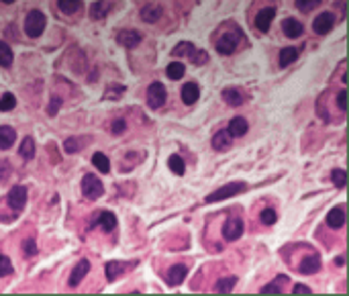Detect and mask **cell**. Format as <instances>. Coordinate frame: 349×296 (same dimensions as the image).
<instances>
[{
    "label": "cell",
    "instance_id": "cell-19",
    "mask_svg": "<svg viewBox=\"0 0 349 296\" xmlns=\"http://www.w3.org/2000/svg\"><path fill=\"white\" fill-rule=\"evenodd\" d=\"M247 127H249V125H247V121H245L243 116H235V119L229 123V129H227V131H229L231 137H243V135L247 133Z\"/></svg>",
    "mask_w": 349,
    "mask_h": 296
},
{
    "label": "cell",
    "instance_id": "cell-26",
    "mask_svg": "<svg viewBox=\"0 0 349 296\" xmlns=\"http://www.w3.org/2000/svg\"><path fill=\"white\" fill-rule=\"evenodd\" d=\"M57 7H60V11H62V13H66V15H74V13H78V11H80L82 0H57Z\"/></svg>",
    "mask_w": 349,
    "mask_h": 296
},
{
    "label": "cell",
    "instance_id": "cell-45",
    "mask_svg": "<svg viewBox=\"0 0 349 296\" xmlns=\"http://www.w3.org/2000/svg\"><path fill=\"white\" fill-rule=\"evenodd\" d=\"M192 62L194 64H205V62H209V55L205 51H194L192 53Z\"/></svg>",
    "mask_w": 349,
    "mask_h": 296
},
{
    "label": "cell",
    "instance_id": "cell-6",
    "mask_svg": "<svg viewBox=\"0 0 349 296\" xmlns=\"http://www.w3.org/2000/svg\"><path fill=\"white\" fill-rule=\"evenodd\" d=\"M9 204L15 211H23L27 204V188L25 186H13L9 192Z\"/></svg>",
    "mask_w": 349,
    "mask_h": 296
},
{
    "label": "cell",
    "instance_id": "cell-24",
    "mask_svg": "<svg viewBox=\"0 0 349 296\" xmlns=\"http://www.w3.org/2000/svg\"><path fill=\"white\" fill-rule=\"evenodd\" d=\"M223 100H225L229 106H239V104H243V94H241L239 90H235V88H227V90L223 92Z\"/></svg>",
    "mask_w": 349,
    "mask_h": 296
},
{
    "label": "cell",
    "instance_id": "cell-36",
    "mask_svg": "<svg viewBox=\"0 0 349 296\" xmlns=\"http://www.w3.org/2000/svg\"><path fill=\"white\" fill-rule=\"evenodd\" d=\"M318 5H321V0H296V9L300 13H310Z\"/></svg>",
    "mask_w": 349,
    "mask_h": 296
},
{
    "label": "cell",
    "instance_id": "cell-35",
    "mask_svg": "<svg viewBox=\"0 0 349 296\" xmlns=\"http://www.w3.org/2000/svg\"><path fill=\"white\" fill-rule=\"evenodd\" d=\"M123 270H125V268H123L121 261H108V263H106V278H108V280H114L119 274H123Z\"/></svg>",
    "mask_w": 349,
    "mask_h": 296
},
{
    "label": "cell",
    "instance_id": "cell-32",
    "mask_svg": "<svg viewBox=\"0 0 349 296\" xmlns=\"http://www.w3.org/2000/svg\"><path fill=\"white\" fill-rule=\"evenodd\" d=\"M235 284H237V278H235V276H229V278L219 280V282L215 284V290H219V292H231V290L235 288Z\"/></svg>",
    "mask_w": 349,
    "mask_h": 296
},
{
    "label": "cell",
    "instance_id": "cell-34",
    "mask_svg": "<svg viewBox=\"0 0 349 296\" xmlns=\"http://www.w3.org/2000/svg\"><path fill=\"white\" fill-rule=\"evenodd\" d=\"M196 49H194V45L192 43H178L176 47H173V55H178V57H184V55H188V57H192V53H194Z\"/></svg>",
    "mask_w": 349,
    "mask_h": 296
},
{
    "label": "cell",
    "instance_id": "cell-39",
    "mask_svg": "<svg viewBox=\"0 0 349 296\" xmlns=\"http://www.w3.org/2000/svg\"><path fill=\"white\" fill-rule=\"evenodd\" d=\"M278 221V215H276V211L274 209H264L261 211V223H266V225H274Z\"/></svg>",
    "mask_w": 349,
    "mask_h": 296
},
{
    "label": "cell",
    "instance_id": "cell-31",
    "mask_svg": "<svg viewBox=\"0 0 349 296\" xmlns=\"http://www.w3.org/2000/svg\"><path fill=\"white\" fill-rule=\"evenodd\" d=\"M0 66L3 68L13 66V51L5 41H0Z\"/></svg>",
    "mask_w": 349,
    "mask_h": 296
},
{
    "label": "cell",
    "instance_id": "cell-28",
    "mask_svg": "<svg viewBox=\"0 0 349 296\" xmlns=\"http://www.w3.org/2000/svg\"><path fill=\"white\" fill-rule=\"evenodd\" d=\"M19 154H21V158H25V160H31V158L35 156V141H33V137H25V139H23Z\"/></svg>",
    "mask_w": 349,
    "mask_h": 296
},
{
    "label": "cell",
    "instance_id": "cell-40",
    "mask_svg": "<svg viewBox=\"0 0 349 296\" xmlns=\"http://www.w3.org/2000/svg\"><path fill=\"white\" fill-rule=\"evenodd\" d=\"M13 272V265H11V259L7 255H0V278L3 276H9Z\"/></svg>",
    "mask_w": 349,
    "mask_h": 296
},
{
    "label": "cell",
    "instance_id": "cell-12",
    "mask_svg": "<svg viewBox=\"0 0 349 296\" xmlns=\"http://www.w3.org/2000/svg\"><path fill=\"white\" fill-rule=\"evenodd\" d=\"M186 274H188L186 263H176V265H171V268H169V272H167V282H169L171 286H178V284H182V282H184Z\"/></svg>",
    "mask_w": 349,
    "mask_h": 296
},
{
    "label": "cell",
    "instance_id": "cell-8",
    "mask_svg": "<svg viewBox=\"0 0 349 296\" xmlns=\"http://www.w3.org/2000/svg\"><path fill=\"white\" fill-rule=\"evenodd\" d=\"M274 17H276V9H272V7H268V9L259 11V13H257V17H255V27H257L261 33H268V31H270V27H272Z\"/></svg>",
    "mask_w": 349,
    "mask_h": 296
},
{
    "label": "cell",
    "instance_id": "cell-25",
    "mask_svg": "<svg viewBox=\"0 0 349 296\" xmlns=\"http://www.w3.org/2000/svg\"><path fill=\"white\" fill-rule=\"evenodd\" d=\"M286 282H288V278H286V276H278L272 284L264 286V288H261V292H264V294H282V290H284L282 286H284Z\"/></svg>",
    "mask_w": 349,
    "mask_h": 296
},
{
    "label": "cell",
    "instance_id": "cell-2",
    "mask_svg": "<svg viewBox=\"0 0 349 296\" xmlns=\"http://www.w3.org/2000/svg\"><path fill=\"white\" fill-rule=\"evenodd\" d=\"M45 31V17L39 11H31L25 19V33L29 37H39Z\"/></svg>",
    "mask_w": 349,
    "mask_h": 296
},
{
    "label": "cell",
    "instance_id": "cell-38",
    "mask_svg": "<svg viewBox=\"0 0 349 296\" xmlns=\"http://www.w3.org/2000/svg\"><path fill=\"white\" fill-rule=\"evenodd\" d=\"M123 92H125V88H123L121 84H110V86H108V90L104 92V98L114 100V98H117V96H121Z\"/></svg>",
    "mask_w": 349,
    "mask_h": 296
},
{
    "label": "cell",
    "instance_id": "cell-27",
    "mask_svg": "<svg viewBox=\"0 0 349 296\" xmlns=\"http://www.w3.org/2000/svg\"><path fill=\"white\" fill-rule=\"evenodd\" d=\"M92 164H94L96 170L102 172V174H108V172H110V162H108V158H106L104 154H100V152H96V154L92 156Z\"/></svg>",
    "mask_w": 349,
    "mask_h": 296
},
{
    "label": "cell",
    "instance_id": "cell-14",
    "mask_svg": "<svg viewBox=\"0 0 349 296\" xmlns=\"http://www.w3.org/2000/svg\"><path fill=\"white\" fill-rule=\"evenodd\" d=\"M282 31H284V35H286V37L296 39V37H300V35H302L304 27H302V23H300V21H296V19H286V21L282 23Z\"/></svg>",
    "mask_w": 349,
    "mask_h": 296
},
{
    "label": "cell",
    "instance_id": "cell-47",
    "mask_svg": "<svg viewBox=\"0 0 349 296\" xmlns=\"http://www.w3.org/2000/svg\"><path fill=\"white\" fill-rule=\"evenodd\" d=\"M292 292H294V294H310L312 290H310L308 286H304V284H296V286L292 288Z\"/></svg>",
    "mask_w": 349,
    "mask_h": 296
},
{
    "label": "cell",
    "instance_id": "cell-3",
    "mask_svg": "<svg viewBox=\"0 0 349 296\" xmlns=\"http://www.w3.org/2000/svg\"><path fill=\"white\" fill-rule=\"evenodd\" d=\"M102 192H104L102 182H100L96 176L86 174V176H84V180H82V194H84L86 198L94 200V198H100V196H102Z\"/></svg>",
    "mask_w": 349,
    "mask_h": 296
},
{
    "label": "cell",
    "instance_id": "cell-42",
    "mask_svg": "<svg viewBox=\"0 0 349 296\" xmlns=\"http://www.w3.org/2000/svg\"><path fill=\"white\" fill-rule=\"evenodd\" d=\"M60 106H62V98H60V96H53V98H51V102H49V108H47V112L53 116V114L60 110Z\"/></svg>",
    "mask_w": 349,
    "mask_h": 296
},
{
    "label": "cell",
    "instance_id": "cell-29",
    "mask_svg": "<svg viewBox=\"0 0 349 296\" xmlns=\"http://www.w3.org/2000/svg\"><path fill=\"white\" fill-rule=\"evenodd\" d=\"M184 72H186V68H184V64H180V62H171V64L167 66V70H165V74H167L169 80H180V78L184 76Z\"/></svg>",
    "mask_w": 349,
    "mask_h": 296
},
{
    "label": "cell",
    "instance_id": "cell-1",
    "mask_svg": "<svg viewBox=\"0 0 349 296\" xmlns=\"http://www.w3.org/2000/svg\"><path fill=\"white\" fill-rule=\"evenodd\" d=\"M245 190H247V184L245 182H229V184L221 186L219 190L211 192L207 196V202H219V200H225V198H235L237 194H241Z\"/></svg>",
    "mask_w": 349,
    "mask_h": 296
},
{
    "label": "cell",
    "instance_id": "cell-13",
    "mask_svg": "<svg viewBox=\"0 0 349 296\" xmlns=\"http://www.w3.org/2000/svg\"><path fill=\"white\" fill-rule=\"evenodd\" d=\"M88 270H90V261H88V259L78 261V263L74 265L72 274H70V286H78V284L84 280V276L88 274Z\"/></svg>",
    "mask_w": 349,
    "mask_h": 296
},
{
    "label": "cell",
    "instance_id": "cell-11",
    "mask_svg": "<svg viewBox=\"0 0 349 296\" xmlns=\"http://www.w3.org/2000/svg\"><path fill=\"white\" fill-rule=\"evenodd\" d=\"M94 225H100L104 231H112L117 227V217L110 213V211H102V213H96V219L90 223V227Z\"/></svg>",
    "mask_w": 349,
    "mask_h": 296
},
{
    "label": "cell",
    "instance_id": "cell-23",
    "mask_svg": "<svg viewBox=\"0 0 349 296\" xmlns=\"http://www.w3.org/2000/svg\"><path fill=\"white\" fill-rule=\"evenodd\" d=\"M298 53H300V49H296V47H286V49H282V51H280V66L286 68V66L294 64V62L298 60Z\"/></svg>",
    "mask_w": 349,
    "mask_h": 296
},
{
    "label": "cell",
    "instance_id": "cell-7",
    "mask_svg": "<svg viewBox=\"0 0 349 296\" xmlns=\"http://www.w3.org/2000/svg\"><path fill=\"white\" fill-rule=\"evenodd\" d=\"M237 45H239V33H225V35L219 39L217 49H219V53H223V55H231V53L235 51Z\"/></svg>",
    "mask_w": 349,
    "mask_h": 296
},
{
    "label": "cell",
    "instance_id": "cell-49",
    "mask_svg": "<svg viewBox=\"0 0 349 296\" xmlns=\"http://www.w3.org/2000/svg\"><path fill=\"white\" fill-rule=\"evenodd\" d=\"M3 3H7V5H11V3H15V0H3Z\"/></svg>",
    "mask_w": 349,
    "mask_h": 296
},
{
    "label": "cell",
    "instance_id": "cell-22",
    "mask_svg": "<svg viewBox=\"0 0 349 296\" xmlns=\"http://www.w3.org/2000/svg\"><path fill=\"white\" fill-rule=\"evenodd\" d=\"M229 145H231V135H229V131H219V133L213 137V147H215L217 152L229 150Z\"/></svg>",
    "mask_w": 349,
    "mask_h": 296
},
{
    "label": "cell",
    "instance_id": "cell-18",
    "mask_svg": "<svg viewBox=\"0 0 349 296\" xmlns=\"http://www.w3.org/2000/svg\"><path fill=\"white\" fill-rule=\"evenodd\" d=\"M141 19L145 23H155L161 19V7L159 5H145L141 9Z\"/></svg>",
    "mask_w": 349,
    "mask_h": 296
},
{
    "label": "cell",
    "instance_id": "cell-41",
    "mask_svg": "<svg viewBox=\"0 0 349 296\" xmlns=\"http://www.w3.org/2000/svg\"><path fill=\"white\" fill-rule=\"evenodd\" d=\"M337 106L339 110H347V90H341L337 94Z\"/></svg>",
    "mask_w": 349,
    "mask_h": 296
},
{
    "label": "cell",
    "instance_id": "cell-44",
    "mask_svg": "<svg viewBox=\"0 0 349 296\" xmlns=\"http://www.w3.org/2000/svg\"><path fill=\"white\" fill-rule=\"evenodd\" d=\"M64 147H66L68 154H76V152H78V139H68Z\"/></svg>",
    "mask_w": 349,
    "mask_h": 296
},
{
    "label": "cell",
    "instance_id": "cell-30",
    "mask_svg": "<svg viewBox=\"0 0 349 296\" xmlns=\"http://www.w3.org/2000/svg\"><path fill=\"white\" fill-rule=\"evenodd\" d=\"M167 166H169V170L176 174V176H182L184 172H186V166H184V160L180 158V156H169V160H167Z\"/></svg>",
    "mask_w": 349,
    "mask_h": 296
},
{
    "label": "cell",
    "instance_id": "cell-10",
    "mask_svg": "<svg viewBox=\"0 0 349 296\" xmlns=\"http://www.w3.org/2000/svg\"><path fill=\"white\" fill-rule=\"evenodd\" d=\"M333 25H335V17H333L331 13H323V15H318V17L314 19L312 29H314V33L325 35V33H329V31L333 29Z\"/></svg>",
    "mask_w": 349,
    "mask_h": 296
},
{
    "label": "cell",
    "instance_id": "cell-9",
    "mask_svg": "<svg viewBox=\"0 0 349 296\" xmlns=\"http://www.w3.org/2000/svg\"><path fill=\"white\" fill-rule=\"evenodd\" d=\"M117 43L123 45V47H137L141 43V33L139 31H131V29H125V31H119L117 35Z\"/></svg>",
    "mask_w": 349,
    "mask_h": 296
},
{
    "label": "cell",
    "instance_id": "cell-17",
    "mask_svg": "<svg viewBox=\"0 0 349 296\" xmlns=\"http://www.w3.org/2000/svg\"><path fill=\"white\" fill-rule=\"evenodd\" d=\"M108 11H110V3H106V0H96V3H92V7H90V17L94 21H100L108 15Z\"/></svg>",
    "mask_w": 349,
    "mask_h": 296
},
{
    "label": "cell",
    "instance_id": "cell-20",
    "mask_svg": "<svg viewBox=\"0 0 349 296\" xmlns=\"http://www.w3.org/2000/svg\"><path fill=\"white\" fill-rule=\"evenodd\" d=\"M327 225L333 227V229H341V227L345 225V213H343L341 206L329 211V215H327Z\"/></svg>",
    "mask_w": 349,
    "mask_h": 296
},
{
    "label": "cell",
    "instance_id": "cell-4",
    "mask_svg": "<svg viewBox=\"0 0 349 296\" xmlns=\"http://www.w3.org/2000/svg\"><path fill=\"white\" fill-rule=\"evenodd\" d=\"M167 98V92H165V86L159 84V82H153L149 88H147V104L151 108H161L163 102Z\"/></svg>",
    "mask_w": 349,
    "mask_h": 296
},
{
    "label": "cell",
    "instance_id": "cell-16",
    "mask_svg": "<svg viewBox=\"0 0 349 296\" xmlns=\"http://www.w3.org/2000/svg\"><path fill=\"white\" fill-rule=\"evenodd\" d=\"M198 96H200V88H198L196 82L184 84V88H182V100H184V104H194L198 100Z\"/></svg>",
    "mask_w": 349,
    "mask_h": 296
},
{
    "label": "cell",
    "instance_id": "cell-5",
    "mask_svg": "<svg viewBox=\"0 0 349 296\" xmlns=\"http://www.w3.org/2000/svg\"><path fill=\"white\" fill-rule=\"evenodd\" d=\"M241 233H243V221L239 217H229L223 225V237L227 241H235L241 237Z\"/></svg>",
    "mask_w": 349,
    "mask_h": 296
},
{
    "label": "cell",
    "instance_id": "cell-43",
    "mask_svg": "<svg viewBox=\"0 0 349 296\" xmlns=\"http://www.w3.org/2000/svg\"><path fill=\"white\" fill-rule=\"evenodd\" d=\"M125 129H127V123H125L123 119H117V121H112V133H114V135H121V133H125Z\"/></svg>",
    "mask_w": 349,
    "mask_h": 296
},
{
    "label": "cell",
    "instance_id": "cell-15",
    "mask_svg": "<svg viewBox=\"0 0 349 296\" xmlns=\"http://www.w3.org/2000/svg\"><path fill=\"white\" fill-rule=\"evenodd\" d=\"M318 270H321V257L318 255H306V257H302V261L298 265L300 274H314Z\"/></svg>",
    "mask_w": 349,
    "mask_h": 296
},
{
    "label": "cell",
    "instance_id": "cell-21",
    "mask_svg": "<svg viewBox=\"0 0 349 296\" xmlns=\"http://www.w3.org/2000/svg\"><path fill=\"white\" fill-rule=\"evenodd\" d=\"M17 133L13 127H0V150H9V147L15 143Z\"/></svg>",
    "mask_w": 349,
    "mask_h": 296
},
{
    "label": "cell",
    "instance_id": "cell-46",
    "mask_svg": "<svg viewBox=\"0 0 349 296\" xmlns=\"http://www.w3.org/2000/svg\"><path fill=\"white\" fill-rule=\"evenodd\" d=\"M25 253H27L29 257L37 253V247H35V241H33V239H29V241L25 243Z\"/></svg>",
    "mask_w": 349,
    "mask_h": 296
},
{
    "label": "cell",
    "instance_id": "cell-37",
    "mask_svg": "<svg viewBox=\"0 0 349 296\" xmlns=\"http://www.w3.org/2000/svg\"><path fill=\"white\" fill-rule=\"evenodd\" d=\"M331 180H333V184H335L337 188H343V186H345V182H347V174H345L343 170H339V168H337V170H333V172H331Z\"/></svg>",
    "mask_w": 349,
    "mask_h": 296
},
{
    "label": "cell",
    "instance_id": "cell-48",
    "mask_svg": "<svg viewBox=\"0 0 349 296\" xmlns=\"http://www.w3.org/2000/svg\"><path fill=\"white\" fill-rule=\"evenodd\" d=\"M343 261H345V259H343V257H337V259H335V263H337V265H339V268H341V265H343Z\"/></svg>",
    "mask_w": 349,
    "mask_h": 296
},
{
    "label": "cell",
    "instance_id": "cell-33",
    "mask_svg": "<svg viewBox=\"0 0 349 296\" xmlns=\"http://www.w3.org/2000/svg\"><path fill=\"white\" fill-rule=\"evenodd\" d=\"M15 106H17V98H15V94L5 92V94H3V98H0V110L7 112V110H13Z\"/></svg>",
    "mask_w": 349,
    "mask_h": 296
}]
</instances>
